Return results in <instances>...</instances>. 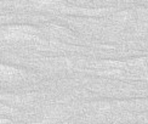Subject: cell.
Here are the masks:
<instances>
[{
    "label": "cell",
    "mask_w": 148,
    "mask_h": 124,
    "mask_svg": "<svg viewBox=\"0 0 148 124\" xmlns=\"http://www.w3.org/2000/svg\"><path fill=\"white\" fill-rule=\"evenodd\" d=\"M38 30L28 24H17V26H8L1 29L0 37L8 41H29L36 39Z\"/></svg>",
    "instance_id": "obj_1"
},
{
    "label": "cell",
    "mask_w": 148,
    "mask_h": 124,
    "mask_svg": "<svg viewBox=\"0 0 148 124\" xmlns=\"http://www.w3.org/2000/svg\"><path fill=\"white\" fill-rule=\"evenodd\" d=\"M22 77H23V71L12 66L0 65V80L11 82V80H17Z\"/></svg>",
    "instance_id": "obj_2"
}]
</instances>
